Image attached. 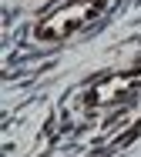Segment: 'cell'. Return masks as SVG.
Here are the masks:
<instances>
[{"label": "cell", "mask_w": 141, "mask_h": 157, "mask_svg": "<svg viewBox=\"0 0 141 157\" xmlns=\"http://www.w3.org/2000/svg\"><path fill=\"white\" fill-rule=\"evenodd\" d=\"M111 0H61L47 13H40L34 24V40L40 44H61L70 40L74 33L87 30L107 13Z\"/></svg>", "instance_id": "obj_1"}, {"label": "cell", "mask_w": 141, "mask_h": 157, "mask_svg": "<svg viewBox=\"0 0 141 157\" xmlns=\"http://www.w3.org/2000/svg\"><path fill=\"white\" fill-rule=\"evenodd\" d=\"M141 90V70H128V74H111V77H98L81 90V107L84 114H98V110H111L121 107L124 100Z\"/></svg>", "instance_id": "obj_2"}]
</instances>
